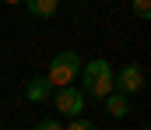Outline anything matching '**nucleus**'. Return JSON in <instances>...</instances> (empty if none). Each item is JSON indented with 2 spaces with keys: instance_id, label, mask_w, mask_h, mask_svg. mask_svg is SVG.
<instances>
[{
  "instance_id": "f257e3e1",
  "label": "nucleus",
  "mask_w": 151,
  "mask_h": 130,
  "mask_svg": "<svg viewBox=\"0 0 151 130\" xmlns=\"http://www.w3.org/2000/svg\"><path fill=\"white\" fill-rule=\"evenodd\" d=\"M81 85H84L81 95H91V98L102 102L106 95H113V63H109L106 56L81 63Z\"/></svg>"
},
{
  "instance_id": "f03ea898",
  "label": "nucleus",
  "mask_w": 151,
  "mask_h": 130,
  "mask_svg": "<svg viewBox=\"0 0 151 130\" xmlns=\"http://www.w3.org/2000/svg\"><path fill=\"white\" fill-rule=\"evenodd\" d=\"M81 74V56H77L74 49H63V53H56L53 60H49V70H46V81L49 88H74V78Z\"/></svg>"
},
{
  "instance_id": "7ed1b4c3",
  "label": "nucleus",
  "mask_w": 151,
  "mask_h": 130,
  "mask_svg": "<svg viewBox=\"0 0 151 130\" xmlns=\"http://www.w3.org/2000/svg\"><path fill=\"white\" fill-rule=\"evenodd\" d=\"M144 88V70L137 67V63H127V67H119V70H113V91L116 95H137Z\"/></svg>"
},
{
  "instance_id": "20e7f679",
  "label": "nucleus",
  "mask_w": 151,
  "mask_h": 130,
  "mask_svg": "<svg viewBox=\"0 0 151 130\" xmlns=\"http://www.w3.org/2000/svg\"><path fill=\"white\" fill-rule=\"evenodd\" d=\"M53 102H56V109H60L63 116H70V120H81V113H84V95H81L77 88H60V91L53 95Z\"/></svg>"
},
{
  "instance_id": "39448f33",
  "label": "nucleus",
  "mask_w": 151,
  "mask_h": 130,
  "mask_svg": "<svg viewBox=\"0 0 151 130\" xmlns=\"http://www.w3.org/2000/svg\"><path fill=\"white\" fill-rule=\"evenodd\" d=\"M102 102H106L109 116H116V120H123V116L130 113V98H127V95H116V91H113V95H106Z\"/></svg>"
},
{
  "instance_id": "423d86ee",
  "label": "nucleus",
  "mask_w": 151,
  "mask_h": 130,
  "mask_svg": "<svg viewBox=\"0 0 151 130\" xmlns=\"http://www.w3.org/2000/svg\"><path fill=\"white\" fill-rule=\"evenodd\" d=\"M53 88H49V81L46 78H32L28 85H25V95H28V102H46V95H49Z\"/></svg>"
},
{
  "instance_id": "0eeeda50",
  "label": "nucleus",
  "mask_w": 151,
  "mask_h": 130,
  "mask_svg": "<svg viewBox=\"0 0 151 130\" xmlns=\"http://www.w3.org/2000/svg\"><path fill=\"white\" fill-rule=\"evenodd\" d=\"M56 7H60L56 0H28V11H32L35 18H53Z\"/></svg>"
},
{
  "instance_id": "6e6552de",
  "label": "nucleus",
  "mask_w": 151,
  "mask_h": 130,
  "mask_svg": "<svg viewBox=\"0 0 151 130\" xmlns=\"http://www.w3.org/2000/svg\"><path fill=\"white\" fill-rule=\"evenodd\" d=\"M63 130H99V127H95L91 120H70V123H67Z\"/></svg>"
},
{
  "instance_id": "1a4fd4ad",
  "label": "nucleus",
  "mask_w": 151,
  "mask_h": 130,
  "mask_svg": "<svg viewBox=\"0 0 151 130\" xmlns=\"http://www.w3.org/2000/svg\"><path fill=\"white\" fill-rule=\"evenodd\" d=\"M134 14H137V18H148V14H151V4H148V0H137V4H134Z\"/></svg>"
},
{
  "instance_id": "9d476101",
  "label": "nucleus",
  "mask_w": 151,
  "mask_h": 130,
  "mask_svg": "<svg viewBox=\"0 0 151 130\" xmlns=\"http://www.w3.org/2000/svg\"><path fill=\"white\" fill-rule=\"evenodd\" d=\"M32 130H63V127H60L56 120H39V123H35Z\"/></svg>"
}]
</instances>
